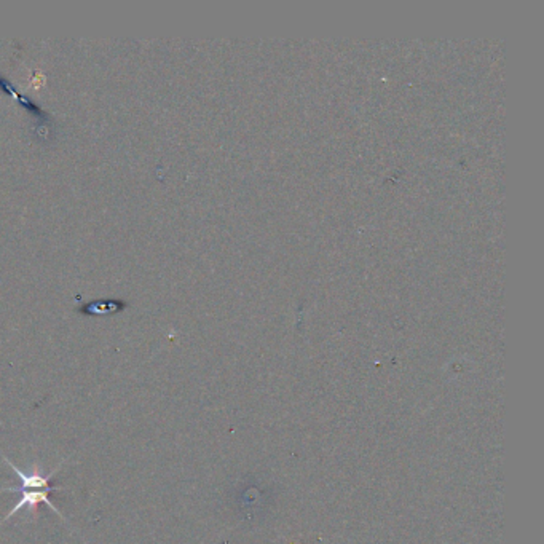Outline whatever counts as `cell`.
Wrapping results in <instances>:
<instances>
[{
  "instance_id": "cell-1",
  "label": "cell",
  "mask_w": 544,
  "mask_h": 544,
  "mask_svg": "<svg viewBox=\"0 0 544 544\" xmlns=\"http://www.w3.org/2000/svg\"><path fill=\"white\" fill-rule=\"evenodd\" d=\"M5 462L10 468L13 469V473L16 474L19 477V481L23 482L21 487H0V492H8V493H14V492H23V490H49V492H54V490H63V487H52V479L54 474H56L59 469H61V464L48 474V476H42L41 469L38 466H34V471L31 474H24L21 469L14 466V464L10 462L7 457H2Z\"/></svg>"
},
{
  "instance_id": "cell-2",
  "label": "cell",
  "mask_w": 544,
  "mask_h": 544,
  "mask_svg": "<svg viewBox=\"0 0 544 544\" xmlns=\"http://www.w3.org/2000/svg\"><path fill=\"white\" fill-rule=\"evenodd\" d=\"M21 493H23V498L19 499L18 504H14L12 511H10V512L7 514V516H5V517L2 519V521H0V525H2L3 522H7L10 517H13L14 514L19 512V511H21V509H24V508H26L27 511L31 512V516H32V517H36V516H37L38 504H41V503H45L49 509H53V511L56 512L58 516L61 517L63 521H64V517L61 516V512L58 511L56 506H54V504H53V501H49V498H48L49 490H23Z\"/></svg>"
},
{
  "instance_id": "cell-3",
  "label": "cell",
  "mask_w": 544,
  "mask_h": 544,
  "mask_svg": "<svg viewBox=\"0 0 544 544\" xmlns=\"http://www.w3.org/2000/svg\"><path fill=\"white\" fill-rule=\"evenodd\" d=\"M128 304L125 300H118V299H107V300H93L90 304L82 305L78 308V313L82 315H112L118 313V311L125 310Z\"/></svg>"
},
{
  "instance_id": "cell-4",
  "label": "cell",
  "mask_w": 544,
  "mask_h": 544,
  "mask_svg": "<svg viewBox=\"0 0 544 544\" xmlns=\"http://www.w3.org/2000/svg\"><path fill=\"white\" fill-rule=\"evenodd\" d=\"M0 90L2 91H5V93H8V95H12L14 99H18L19 101V104H21V106H24L27 109L29 112L31 113H34V115H36L37 118H42V120H47V113L42 111L41 107L37 106L36 102H32L31 99H27V98H23L21 95H18L16 91H14V88L12 87V83H10L8 80H5V78L0 76Z\"/></svg>"
}]
</instances>
